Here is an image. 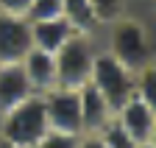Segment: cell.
<instances>
[{"instance_id":"obj_2","label":"cell","mask_w":156,"mask_h":148,"mask_svg":"<svg viewBox=\"0 0 156 148\" xmlns=\"http://www.w3.org/2000/svg\"><path fill=\"white\" fill-rule=\"evenodd\" d=\"M48 132L50 128L45 117V101L36 92H31L28 98L0 115V137L17 148H36Z\"/></svg>"},{"instance_id":"obj_10","label":"cell","mask_w":156,"mask_h":148,"mask_svg":"<svg viewBox=\"0 0 156 148\" xmlns=\"http://www.w3.org/2000/svg\"><path fill=\"white\" fill-rule=\"evenodd\" d=\"M73 34H78L64 17H53V20H39L31 23V42L34 48L45 50V53H56Z\"/></svg>"},{"instance_id":"obj_4","label":"cell","mask_w":156,"mask_h":148,"mask_svg":"<svg viewBox=\"0 0 156 148\" xmlns=\"http://www.w3.org/2000/svg\"><path fill=\"white\" fill-rule=\"evenodd\" d=\"M134 76L136 73L128 70L126 64H120L109 50H98L95 62H92V73H89V84L101 92L112 103V109L117 112L134 95Z\"/></svg>"},{"instance_id":"obj_19","label":"cell","mask_w":156,"mask_h":148,"mask_svg":"<svg viewBox=\"0 0 156 148\" xmlns=\"http://www.w3.org/2000/svg\"><path fill=\"white\" fill-rule=\"evenodd\" d=\"M78 148H106L98 134H81L78 137Z\"/></svg>"},{"instance_id":"obj_21","label":"cell","mask_w":156,"mask_h":148,"mask_svg":"<svg viewBox=\"0 0 156 148\" xmlns=\"http://www.w3.org/2000/svg\"><path fill=\"white\" fill-rule=\"evenodd\" d=\"M136 148H156V143H140Z\"/></svg>"},{"instance_id":"obj_18","label":"cell","mask_w":156,"mask_h":148,"mask_svg":"<svg viewBox=\"0 0 156 148\" xmlns=\"http://www.w3.org/2000/svg\"><path fill=\"white\" fill-rule=\"evenodd\" d=\"M31 6V0H0V11H6V14H20V17H25Z\"/></svg>"},{"instance_id":"obj_8","label":"cell","mask_w":156,"mask_h":148,"mask_svg":"<svg viewBox=\"0 0 156 148\" xmlns=\"http://www.w3.org/2000/svg\"><path fill=\"white\" fill-rule=\"evenodd\" d=\"M78 103H81V126H84V134H98V132H101V128L114 117L112 103H109L89 81L78 89Z\"/></svg>"},{"instance_id":"obj_12","label":"cell","mask_w":156,"mask_h":148,"mask_svg":"<svg viewBox=\"0 0 156 148\" xmlns=\"http://www.w3.org/2000/svg\"><path fill=\"white\" fill-rule=\"evenodd\" d=\"M62 17L78 34H95V28L101 25L89 0H62Z\"/></svg>"},{"instance_id":"obj_9","label":"cell","mask_w":156,"mask_h":148,"mask_svg":"<svg viewBox=\"0 0 156 148\" xmlns=\"http://www.w3.org/2000/svg\"><path fill=\"white\" fill-rule=\"evenodd\" d=\"M20 64H23V73H25V78H28V84H31V89L36 95H45L53 87H58L56 84V59H53V53L31 48Z\"/></svg>"},{"instance_id":"obj_7","label":"cell","mask_w":156,"mask_h":148,"mask_svg":"<svg viewBox=\"0 0 156 148\" xmlns=\"http://www.w3.org/2000/svg\"><path fill=\"white\" fill-rule=\"evenodd\" d=\"M114 117L136 143H156V106L140 95H131L114 112Z\"/></svg>"},{"instance_id":"obj_17","label":"cell","mask_w":156,"mask_h":148,"mask_svg":"<svg viewBox=\"0 0 156 148\" xmlns=\"http://www.w3.org/2000/svg\"><path fill=\"white\" fill-rule=\"evenodd\" d=\"M78 137L75 134H62V132H48L36 148H78Z\"/></svg>"},{"instance_id":"obj_15","label":"cell","mask_w":156,"mask_h":148,"mask_svg":"<svg viewBox=\"0 0 156 148\" xmlns=\"http://www.w3.org/2000/svg\"><path fill=\"white\" fill-rule=\"evenodd\" d=\"M53 17H62V0H31V6L25 11L28 23L53 20Z\"/></svg>"},{"instance_id":"obj_14","label":"cell","mask_w":156,"mask_h":148,"mask_svg":"<svg viewBox=\"0 0 156 148\" xmlns=\"http://www.w3.org/2000/svg\"><path fill=\"white\" fill-rule=\"evenodd\" d=\"M134 95H140L142 101L156 106V67L153 64L136 70V76H134Z\"/></svg>"},{"instance_id":"obj_5","label":"cell","mask_w":156,"mask_h":148,"mask_svg":"<svg viewBox=\"0 0 156 148\" xmlns=\"http://www.w3.org/2000/svg\"><path fill=\"white\" fill-rule=\"evenodd\" d=\"M45 101V117L50 132H62V134H84L81 126V103H78V89L67 87H53L50 92L42 95Z\"/></svg>"},{"instance_id":"obj_6","label":"cell","mask_w":156,"mask_h":148,"mask_svg":"<svg viewBox=\"0 0 156 148\" xmlns=\"http://www.w3.org/2000/svg\"><path fill=\"white\" fill-rule=\"evenodd\" d=\"M31 48V23L20 14L0 11V64H20Z\"/></svg>"},{"instance_id":"obj_1","label":"cell","mask_w":156,"mask_h":148,"mask_svg":"<svg viewBox=\"0 0 156 148\" xmlns=\"http://www.w3.org/2000/svg\"><path fill=\"white\" fill-rule=\"evenodd\" d=\"M112 56L126 64L128 70H142L148 64H153V36L151 28L136 20V17H126L120 14L117 20L109 23V48Z\"/></svg>"},{"instance_id":"obj_20","label":"cell","mask_w":156,"mask_h":148,"mask_svg":"<svg viewBox=\"0 0 156 148\" xmlns=\"http://www.w3.org/2000/svg\"><path fill=\"white\" fill-rule=\"evenodd\" d=\"M0 148H17V145H11L9 140H3V137H0Z\"/></svg>"},{"instance_id":"obj_11","label":"cell","mask_w":156,"mask_h":148,"mask_svg":"<svg viewBox=\"0 0 156 148\" xmlns=\"http://www.w3.org/2000/svg\"><path fill=\"white\" fill-rule=\"evenodd\" d=\"M31 84L23 73V64H0V115L31 95Z\"/></svg>"},{"instance_id":"obj_3","label":"cell","mask_w":156,"mask_h":148,"mask_svg":"<svg viewBox=\"0 0 156 148\" xmlns=\"http://www.w3.org/2000/svg\"><path fill=\"white\" fill-rule=\"evenodd\" d=\"M95 53H98V48H95L92 34H73L53 53V59H56V84L67 87V89H81L89 81Z\"/></svg>"},{"instance_id":"obj_16","label":"cell","mask_w":156,"mask_h":148,"mask_svg":"<svg viewBox=\"0 0 156 148\" xmlns=\"http://www.w3.org/2000/svg\"><path fill=\"white\" fill-rule=\"evenodd\" d=\"M89 6L98 17V23L101 25H109L112 20H117V17L123 14L126 9V0H89Z\"/></svg>"},{"instance_id":"obj_13","label":"cell","mask_w":156,"mask_h":148,"mask_svg":"<svg viewBox=\"0 0 156 148\" xmlns=\"http://www.w3.org/2000/svg\"><path fill=\"white\" fill-rule=\"evenodd\" d=\"M98 137H101V143L106 148H136V145H140L120 123H117V117H112L101 132H98Z\"/></svg>"}]
</instances>
